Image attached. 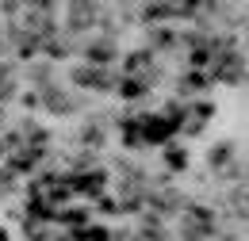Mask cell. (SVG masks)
<instances>
[{
    "label": "cell",
    "instance_id": "obj_3",
    "mask_svg": "<svg viewBox=\"0 0 249 241\" xmlns=\"http://www.w3.org/2000/svg\"><path fill=\"white\" fill-rule=\"evenodd\" d=\"M138 92H142V85H138V81H126V85H123V96H138Z\"/></svg>",
    "mask_w": 249,
    "mask_h": 241
},
{
    "label": "cell",
    "instance_id": "obj_1",
    "mask_svg": "<svg viewBox=\"0 0 249 241\" xmlns=\"http://www.w3.org/2000/svg\"><path fill=\"white\" fill-rule=\"evenodd\" d=\"M169 130H173V122H161V119H146V126H142V134L146 138H154V142H161V138H169Z\"/></svg>",
    "mask_w": 249,
    "mask_h": 241
},
{
    "label": "cell",
    "instance_id": "obj_2",
    "mask_svg": "<svg viewBox=\"0 0 249 241\" xmlns=\"http://www.w3.org/2000/svg\"><path fill=\"white\" fill-rule=\"evenodd\" d=\"M92 16H96L92 0H73V23H85V19H92Z\"/></svg>",
    "mask_w": 249,
    "mask_h": 241
}]
</instances>
